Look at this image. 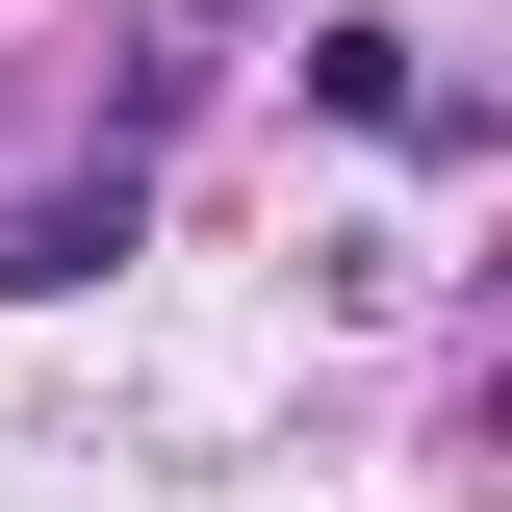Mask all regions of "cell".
<instances>
[{
    "label": "cell",
    "mask_w": 512,
    "mask_h": 512,
    "mask_svg": "<svg viewBox=\"0 0 512 512\" xmlns=\"http://www.w3.org/2000/svg\"><path fill=\"white\" fill-rule=\"evenodd\" d=\"M128 256V180H52V205H0V282H26V308H52V282H103Z\"/></svg>",
    "instance_id": "obj_1"
}]
</instances>
